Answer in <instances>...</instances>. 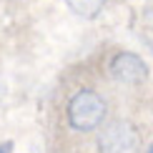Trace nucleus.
Segmentation results:
<instances>
[{
  "mask_svg": "<svg viewBox=\"0 0 153 153\" xmlns=\"http://www.w3.org/2000/svg\"><path fill=\"white\" fill-rule=\"evenodd\" d=\"M105 100L95 91H78L68 103V120L75 131H95L105 118Z\"/></svg>",
  "mask_w": 153,
  "mask_h": 153,
  "instance_id": "obj_1",
  "label": "nucleus"
},
{
  "mask_svg": "<svg viewBox=\"0 0 153 153\" xmlns=\"http://www.w3.org/2000/svg\"><path fill=\"white\" fill-rule=\"evenodd\" d=\"M68 5H71L73 13H78L83 18H95L98 15V10L103 8L105 0H65Z\"/></svg>",
  "mask_w": 153,
  "mask_h": 153,
  "instance_id": "obj_4",
  "label": "nucleus"
},
{
  "mask_svg": "<svg viewBox=\"0 0 153 153\" xmlns=\"http://www.w3.org/2000/svg\"><path fill=\"white\" fill-rule=\"evenodd\" d=\"M111 73L120 83L138 85L141 80H146V63L133 53H118L111 63Z\"/></svg>",
  "mask_w": 153,
  "mask_h": 153,
  "instance_id": "obj_3",
  "label": "nucleus"
},
{
  "mask_svg": "<svg viewBox=\"0 0 153 153\" xmlns=\"http://www.w3.org/2000/svg\"><path fill=\"white\" fill-rule=\"evenodd\" d=\"M146 153H153V146H151V148H148V151H146Z\"/></svg>",
  "mask_w": 153,
  "mask_h": 153,
  "instance_id": "obj_6",
  "label": "nucleus"
},
{
  "mask_svg": "<svg viewBox=\"0 0 153 153\" xmlns=\"http://www.w3.org/2000/svg\"><path fill=\"white\" fill-rule=\"evenodd\" d=\"M13 151V141H5V143H0V153H10Z\"/></svg>",
  "mask_w": 153,
  "mask_h": 153,
  "instance_id": "obj_5",
  "label": "nucleus"
},
{
  "mask_svg": "<svg viewBox=\"0 0 153 153\" xmlns=\"http://www.w3.org/2000/svg\"><path fill=\"white\" fill-rule=\"evenodd\" d=\"M138 146H141V136L128 120H113L98 136L100 153H136Z\"/></svg>",
  "mask_w": 153,
  "mask_h": 153,
  "instance_id": "obj_2",
  "label": "nucleus"
}]
</instances>
